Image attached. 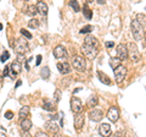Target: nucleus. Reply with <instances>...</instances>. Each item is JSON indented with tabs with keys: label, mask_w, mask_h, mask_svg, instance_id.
I'll list each match as a JSON object with an SVG mask.
<instances>
[{
	"label": "nucleus",
	"mask_w": 146,
	"mask_h": 137,
	"mask_svg": "<svg viewBox=\"0 0 146 137\" xmlns=\"http://www.w3.org/2000/svg\"><path fill=\"white\" fill-rule=\"evenodd\" d=\"M13 49L16 50L17 54H22V55H25V54L29 50V47H28V43H27L26 39L18 38V39L15 40V44H13Z\"/></svg>",
	"instance_id": "f257e3e1"
},
{
	"label": "nucleus",
	"mask_w": 146,
	"mask_h": 137,
	"mask_svg": "<svg viewBox=\"0 0 146 137\" xmlns=\"http://www.w3.org/2000/svg\"><path fill=\"white\" fill-rule=\"evenodd\" d=\"M98 49H99V47H95V45L83 44L82 52H83V54L89 59V60H93V59H95V56L98 55V52H99Z\"/></svg>",
	"instance_id": "f03ea898"
},
{
	"label": "nucleus",
	"mask_w": 146,
	"mask_h": 137,
	"mask_svg": "<svg viewBox=\"0 0 146 137\" xmlns=\"http://www.w3.org/2000/svg\"><path fill=\"white\" fill-rule=\"evenodd\" d=\"M131 33H133L134 38H135L136 40H140L141 38L144 37V30H143V26H141L136 20H134L133 22H131Z\"/></svg>",
	"instance_id": "7ed1b4c3"
},
{
	"label": "nucleus",
	"mask_w": 146,
	"mask_h": 137,
	"mask_svg": "<svg viewBox=\"0 0 146 137\" xmlns=\"http://www.w3.org/2000/svg\"><path fill=\"white\" fill-rule=\"evenodd\" d=\"M128 47H129V48H128V56H130V59L134 62H139L140 59H141V55H140V53H139V50H138L136 44L130 43Z\"/></svg>",
	"instance_id": "20e7f679"
},
{
	"label": "nucleus",
	"mask_w": 146,
	"mask_h": 137,
	"mask_svg": "<svg viewBox=\"0 0 146 137\" xmlns=\"http://www.w3.org/2000/svg\"><path fill=\"white\" fill-rule=\"evenodd\" d=\"M73 67L78 71H84L85 70V60L83 56L80 55H74L73 56Z\"/></svg>",
	"instance_id": "39448f33"
},
{
	"label": "nucleus",
	"mask_w": 146,
	"mask_h": 137,
	"mask_svg": "<svg viewBox=\"0 0 146 137\" xmlns=\"http://www.w3.org/2000/svg\"><path fill=\"white\" fill-rule=\"evenodd\" d=\"M71 109L74 114H80L83 111V104H82V100L77 97H73L71 99Z\"/></svg>",
	"instance_id": "423d86ee"
},
{
	"label": "nucleus",
	"mask_w": 146,
	"mask_h": 137,
	"mask_svg": "<svg viewBox=\"0 0 146 137\" xmlns=\"http://www.w3.org/2000/svg\"><path fill=\"white\" fill-rule=\"evenodd\" d=\"M125 75H127V67L125 66H118L117 68H115V79L117 81V83H121L123 82V80L125 79Z\"/></svg>",
	"instance_id": "0eeeda50"
},
{
	"label": "nucleus",
	"mask_w": 146,
	"mask_h": 137,
	"mask_svg": "<svg viewBox=\"0 0 146 137\" xmlns=\"http://www.w3.org/2000/svg\"><path fill=\"white\" fill-rule=\"evenodd\" d=\"M117 58L119 59L121 61L128 59V48L125 44H119L117 47Z\"/></svg>",
	"instance_id": "6e6552de"
},
{
	"label": "nucleus",
	"mask_w": 146,
	"mask_h": 137,
	"mask_svg": "<svg viewBox=\"0 0 146 137\" xmlns=\"http://www.w3.org/2000/svg\"><path fill=\"white\" fill-rule=\"evenodd\" d=\"M89 118H90V120L91 121H100L101 119L104 118V111L101 110V109H96V108H94L93 110H91L89 113Z\"/></svg>",
	"instance_id": "1a4fd4ad"
},
{
	"label": "nucleus",
	"mask_w": 146,
	"mask_h": 137,
	"mask_svg": "<svg viewBox=\"0 0 146 137\" xmlns=\"http://www.w3.org/2000/svg\"><path fill=\"white\" fill-rule=\"evenodd\" d=\"M107 118H108V120H110V121L116 122L118 119H119V111H118V109H117L116 107L110 108V109H108V111H107Z\"/></svg>",
	"instance_id": "9d476101"
},
{
	"label": "nucleus",
	"mask_w": 146,
	"mask_h": 137,
	"mask_svg": "<svg viewBox=\"0 0 146 137\" xmlns=\"http://www.w3.org/2000/svg\"><path fill=\"white\" fill-rule=\"evenodd\" d=\"M84 125V114L80 113V114H76V118H74V127L77 129V131H80L82 127Z\"/></svg>",
	"instance_id": "9b49d317"
},
{
	"label": "nucleus",
	"mask_w": 146,
	"mask_h": 137,
	"mask_svg": "<svg viewBox=\"0 0 146 137\" xmlns=\"http://www.w3.org/2000/svg\"><path fill=\"white\" fill-rule=\"evenodd\" d=\"M111 126H110V124H101L99 127V132H100V135H101L102 137H110L111 136Z\"/></svg>",
	"instance_id": "f8f14e48"
},
{
	"label": "nucleus",
	"mask_w": 146,
	"mask_h": 137,
	"mask_svg": "<svg viewBox=\"0 0 146 137\" xmlns=\"http://www.w3.org/2000/svg\"><path fill=\"white\" fill-rule=\"evenodd\" d=\"M67 53H66V49L62 47V45H57L56 48L54 49V56L56 59H63L66 58Z\"/></svg>",
	"instance_id": "ddd939ff"
},
{
	"label": "nucleus",
	"mask_w": 146,
	"mask_h": 137,
	"mask_svg": "<svg viewBox=\"0 0 146 137\" xmlns=\"http://www.w3.org/2000/svg\"><path fill=\"white\" fill-rule=\"evenodd\" d=\"M45 129H46L48 131H50V132H52V134H57L58 125L55 120H49V121L45 122Z\"/></svg>",
	"instance_id": "4468645a"
},
{
	"label": "nucleus",
	"mask_w": 146,
	"mask_h": 137,
	"mask_svg": "<svg viewBox=\"0 0 146 137\" xmlns=\"http://www.w3.org/2000/svg\"><path fill=\"white\" fill-rule=\"evenodd\" d=\"M57 68H58V71H60L61 74H63V75H67V74H70L71 72V66L68 65L67 62H58L57 64Z\"/></svg>",
	"instance_id": "2eb2a0df"
},
{
	"label": "nucleus",
	"mask_w": 146,
	"mask_h": 137,
	"mask_svg": "<svg viewBox=\"0 0 146 137\" xmlns=\"http://www.w3.org/2000/svg\"><path fill=\"white\" fill-rule=\"evenodd\" d=\"M36 9H38V12L40 15H43V16L48 15V5L44 1H39L38 5H36Z\"/></svg>",
	"instance_id": "dca6fc26"
},
{
	"label": "nucleus",
	"mask_w": 146,
	"mask_h": 137,
	"mask_svg": "<svg viewBox=\"0 0 146 137\" xmlns=\"http://www.w3.org/2000/svg\"><path fill=\"white\" fill-rule=\"evenodd\" d=\"M84 44H88V45H95V47H99V43L95 37L93 36H86L85 39H84Z\"/></svg>",
	"instance_id": "f3484780"
},
{
	"label": "nucleus",
	"mask_w": 146,
	"mask_h": 137,
	"mask_svg": "<svg viewBox=\"0 0 146 137\" xmlns=\"http://www.w3.org/2000/svg\"><path fill=\"white\" fill-rule=\"evenodd\" d=\"M10 68H11V71L13 72V74H20V72L22 71V66H21V64L18 62V61H13L11 65H10Z\"/></svg>",
	"instance_id": "a211bd4d"
},
{
	"label": "nucleus",
	"mask_w": 146,
	"mask_h": 137,
	"mask_svg": "<svg viewBox=\"0 0 146 137\" xmlns=\"http://www.w3.org/2000/svg\"><path fill=\"white\" fill-rule=\"evenodd\" d=\"M18 115H20V119H22V120H25V119H27V116L29 115V107H22L20 109V113H18Z\"/></svg>",
	"instance_id": "6ab92c4d"
},
{
	"label": "nucleus",
	"mask_w": 146,
	"mask_h": 137,
	"mask_svg": "<svg viewBox=\"0 0 146 137\" xmlns=\"http://www.w3.org/2000/svg\"><path fill=\"white\" fill-rule=\"evenodd\" d=\"M21 127L23 131H29V129L32 127V121L29 119H25V120L21 121Z\"/></svg>",
	"instance_id": "aec40b11"
},
{
	"label": "nucleus",
	"mask_w": 146,
	"mask_h": 137,
	"mask_svg": "<svg viewBox=\"0 0 146 137\" xmlns=\"http://www.w3.org/2000/svg\"><path fill=\"white\" fill-rule=\"evenodd\" d=\"M121 65H122V61L118 58H111L110 59V66H111L112 68H117Z\"/></svg>",
	"instance_id": "412c9836"
},
{
	"label": "nucleus",
	"mask_w": 146,
	"mask_h": 137,
	"mask_svg": "<svg viewBox=\"0 0 146 137\" xmlns=\"http://www.w3.org/2000/svg\"><path fill=\"white\" fill-rule=\"evenodd\" d=\"M43 108L45 109V110H48V111H54L55 110V105L50 102V100H44V103H43Z\"/></svg>",
	"instance_id": "4be33fe9"
},
{
	"label": "nucleus",
	"mask_w": 146,
	"mask_h": 137,
	"mask_svg": "<svg viewBox=\"0 0 146 137\" xmlns=\"http://www.w3.org/2000/svg\"><path fill=\"white\" fill-rule=\"evenodd\" d=\"M99 77H100V81H101V82H104V83L105 85H111V81H110V79H108V76H106V75H105L104 74V72H101V71H99Z\"/></svg>",
	"instance_id": "5701e85b"
},
{
	"label": "nucleus",
	"mask_w": 146,
	"mask_h": 137,
	"mask_svg": "<svg viewBox=\"0 0 146 137\" xmlns=\"http://www.w3.org/2000/svg\"><path fill=\"white\" fill-rule=\"evenodd\" d=\"M136 21L143 27L146 26V15L145 13H138V15H136Z\"/></svg>",
	"instance_id": "b1692460"
},
{
	"label": "nucleus",
	"mask_w": 146,
	"mask_h": 137,
	"mask_svg": "<svg viewBox=\"0 0 146 137\" xmlns=\"http://www.w3.org/2000/svg\"><path fill=\"white\" fill-rule=\"evenodd\" d=\"M27 15H29V16H35L36 13H38V9H36V6H34V5H31V6H28V9H27Z\"/></svg>",
	"instance_id": "393cba45"
},
{
	"label": "nucleus",
	"mask_w": 146,
	"mask_h": 137,
	"mask_svg": "<svg viewBox=\"0 0 146 137\" xmlns=\"http://www.w3.org/2000/svg\"><path fill=\"white\" fill-rule=\"evenodd\" d=\"M88 107L89 108H95L98 105V98L96 97H90L89 99H88Z\"/></svg>",
	"instance_id": "a878e982"
},
{
	"label": "nucleus",
	"mask_w": 146,
	"mask_h": 137,
	"mask_svg": "<svg viewBox=\"0 0 146 137\" xmlns=\"http://www.w3.org/2000/svg\"><path fill=\"white\" fill-rule=\"evenodd\" d=\"M28 26L31 27V28H38V26H39V21L36 20V19H32L28 21Z\"/></svg>",
	"instance_id": "bb28decb"
},
{
	"label": "nucleus",
	"mask_w": 146,
	"mask_h": 137,
	"mask_svg": "<svg viewBox=\"0 0 146 137\" xmlns=\"http://www.w3.org/2000/svg\"><path fill=\"white\" fill-rule=\"evenodd\" d=\"M84 15H85V17H86V19H88V20H90L91 19V16H93V11H91L90 10V9L88 7V5H85L84 6Z\"/></svg>",
	"instance_id": "cd10ccee"
},
{
	"label": "nucleus",
	"mask_w": 146,
	"mask_h": 137,
	"mask_svg": "<svg viewBox=\"0 0 146 137\" xmlns=\"http://www.w3.org/2000/svg\"><path fill=\"white\" fill-rule=\"evenodd\" d=\"M40 76H42L44 80L49 79V76H50V70H49V67H44L43 71H42V74H40Z\"/></svg>",
	"instance_id": "c85d7f7f"
},
{
	"label": "nucleus",
	"mask_w": 146,
	"mask_h": 137,
	"mask_svg": "<svg viewBox=\"0 0 146 137\" xmlns=\"http://www.w3.org/2000/svg\"><path fill=\"white\" fill-rule=\"evenodd\" d=\"M90 31H93V27H91L90 25H86L85 27H83V28L80 30V33L83 34V33H89Z\"/></svg>",
	"instance_id": "c756f323"
},
{
	"label": "nucleus",
	"mask_w": 146,
	"mask_h": 137,
	"mask_svg": "<svg viewBox=\"0 0 146 137\" xmlns=\"http://www.w3.org/2000/svg\"><path fill=\"white\" fill-rule=\"evenodd\" d=\"M70 5L73 7V10H74L76 12H78L80 9H79V5H78V1H71L70 3Z\"/></svg>",
	"instance_id": "7c9ffc66"
},
{
	"label": "nucleus",
	"mask_w": 146,
	"mask_h": 137,
	"mask_svg": "<svg viewBox=\"0 0 146 137\" xmlns=\"http://www.w3.org/2000/svg\"><path fill=\"white\" fill-rule=\"evenodd\" d=\"M9 58H10V53H9V52H5V53H3V54H1V58H0V60H1L3 62H5Z\"/></svg>",
	"instance_id": "2f4dec72"
},
{
	"label": "nucleus",
	"mask_w": 146,
	"mask_h": 137,
	"mask_svg": "<svg viewBox=\"0 0 146 137\" xmlns=\"http://www.w3.org/2000/svg\"><path fill=\"white\" fill-rule=\"evenodd\" d=\"M21 34H22V36H23V37H26V38H28V39H31V38H32V34L29 33V32H28V31H26L25 28H22V30H21Z\"/></svg>",
	"instance_id": "473e14b6"
},
{
	"label": "nucleus",
	"mask_w": 146,
	"mask_h": 137,
	"mask_svg": "<svg viewBox=\"0 0 146 137\" xmlns=\"http://www.w3.org/2000/svg\"><path fill=\"white\" fill-rule=\"evenodd\" d=\"M17 61L18 62H23V61H26V59H25V55H22V54H17Z\"/></svg>",
	"instance_id": "72a5a7b5"
},
{
	"label": "nucleus",
	"mask_w": 146,
	"mask_h": 137,
	"mask_svg": "<svg viewBox=\"0 0 146 137\" xmlns=\"http://www.w3.org/2000/svg\"><path fill=\"white\" fill-rule=\"evenodd\" d=\"M113 137H125V134H124V131H117L113 135Z\"/></svg>",
	"instance_id": "f704fd0d"
},
{
	"label": "nucleus",
	"mask_w": 146,
	"mask_h": 137,
	"mask_svg": "<svg viewBox=\"0 0 146 137\" xmlns=\"http://www.w3.org/2000/svg\"><path fill=\"white\" fill-rule=\"evenodd\" d=\"M54 99H55V103H58V100H60V91H56V92H55Z\"/></svg>",
	"instance_id": "c9c22d12"
},
{
	"label": "nucleus",
	"mask_w": 146,
	"mask_h": 137,
	"mask_svg": "<svg viewBox=\"0 0 146 137\" xmlns=\"http://www.w3.org/2000/svg\"><path fill=\"white\" fill-rule=\"evenodd\" d=\"M35 137H48V135L45 134V132H43V131H39V132H36L35 134Z\"/></svg>",
	"instance_id": "e433bc0d"
},
{
	"label": "nucleus",
	"mask_w": 146,
	"mask_h": 137,
	"mask_svg": "<svg viewBox=\"0 0 146 137\" xmlns=\"http://www.w3.org/2000/svg\"><path fill=\"white\" fill-rule=\"evenodd\" d=\"M9 74H10V66H5V68H4V76H7Z\"/></svg>",
	"instance_id": "4c0bfd02"
},
{
	"label": "nucleus",
	"mask_w": 146,
	"mask_h": 137,
	"mask_svg": "<svg viewBox=\"0 0 146 137\" xmlns=\"http://www.w3.org/2000/svg\"><path fill=\"white\" fill-rule=\"evenodd\" d=\"M12 116H13L12 111H6V113H5V118H6V119H12Z\"/></svg>",
	"instance_id": "58836bf2"
},
{
	"label": "nucleus",
	"mask_w": 146,
	"mask_h": 137,
	"mask_svg": "<svg viewBox=\"0 0 146 137\" xmlns=\"http://www.w3.org/2000/svg\"><path fill=\"white\" fill-rule=\"evenodd\" d=\"M22 137H32V135L29 134L28 131H23V134H22Z\"/></svg>",
	"instance_id": "ea45409f"
},
{
	"label": "nucleus",
	"mask_w": 146,
	"mask_h": 137,
	"mask_svg": "<svg viewBox=\"0 0 146 137\" xmlns=\"http://www.w3.org/2000/svg\"><path fill=\"white\" fill-rule=\"evenodd\" d=\"M105 45H106L107 48H111V47L115 45V43H113V42H106V43H105Z\"/></svg>",
	"instance_id": "a19ab883"
},
{
	"label": "nucleus",
	"mask_w": 146,
	"mask_h": 137,
	"mask_svg": "<svg viewBox=\"0 0 146 137\" xmlns=\"http://www.w3.org/2000/svg\"><path fill=\"white\" fill-rule=\"evenodd\" d=\"M40 61H42V55H38L36 56V65H39Z\"/></svg>",
	"instance_id": "79ce46f5"
},
{
	"label": "nucleus",
	"mask_w": 146,
	"mask_h": 137,
	"mask_svg": "<svg viewBox=\"0 0 146 137\" xmlns=\"http://www.w3.org/2000/svg\"><path fill=\"white\" fill-rule=\"evenodd\" d=\"M21 83H22L21 81H17V83H16V87H20V86H21Z\"/></svg>",
	"instance_id": "37998d69"
},
{
	"label": "nucleus",
	"mask_w": 146,
	"mask_h": 137,
	"mask_svg": "<svg viewBox=\"0 0 146 137\" xmlns=\"http://www.w3.org/2000/svg\"><path fill=\"white\" fill-rule=\"evenodd\" d=\"M54 137H62V135H60V134L57 132V134H55V135H54Z\"/></svg>",
	"instance_id": "c03bdc74"
},
{
	"label": "nucleus",
	"mask_w": 146,
	"mask_h": 137,
	"mask_svg": "<svg viewBox=\"0 0 146 137\" xmlns=\"http://www.w3.org/2000/svg\"><path fill=\"white\" fill-rule=\"evenodd\" d=\"M0 137H6V135L4 132H0Z\"/></svg>",
	"instance_id": "a18cd8bd"
},
{
	"label": "nucleus",
	"mask_w": 146,
	"mask_h": 137,
	"mask_svg": "<svg viewBox=\"0 0 146 137\" xmlns=\"http://www.w3.org/2000/svg\"><path fill=\"white\" fill-rule=\"evenodd\" d=\"M98 4H105L104 0H98Z\"/></svg>",
	"instance_id": "49530a36"
},
{
	"label": "nucleus",
	"mask_w": 146,
	"mask_h": 137,
	"mask_svg": "<svg viewBox=\"0 0 146 137\" xmlns=\"http://www.w3.org/2000/svg\"><path fill=\"white\" fill-rule=\"evenodd\" d=\"M1 30H3V25H1V24H0V31H1Z\"/></svg>",
	"instance_id": "de8ad7c7"
},
{
	"label": "nucleus",
	"mask_w": 146,
	"mask_h": 137,
	"mask_svg": "<svg viewBox=\"0 0 146 137\" xmlns=\"http://www.w3.org/2000/svg\"><path fill=\"white\" fill-rule=\"evenodd\" d=\"M144 36H145V39H146V32H145V34H144Z\"/></svg>",
	"instance_id": "09e8293b"
}]
</instances>
